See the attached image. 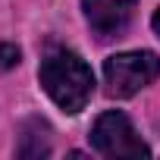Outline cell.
<instances>
[{
  "instance_id": "52a82bcc",
  "label": "cell",
  "mask_w": 160,
  "mask_h": 160,
  "mask_svg": "<svg viewBox=\"0 0 160 160\" xmlns=\"http://www.w3.org/2000/svg\"><path fill=\"white\" fill-rule=\"evenodd\" d=\"M151 25H154V32H157V35H160V10H157V13H154V19H151Z\"/></svg>"
},
{
  "instance_id": "6da1fadb",
  "label": "cell",
  "mask_w": 160,
  "mask_h": 160,
  "mask_svg": "<svg viewBox=\"0 0 160 160\" xmlns=\"http://www.w3.org/2000/svg\"><path fill=\"white\" fill-rule=\"evenodd\" d=\"M38 78H41L44 91L50 94V101L60 110H66V113L85 110V104L91 101V91H94V72H91V66L75 50H66V47L50 50L41 60Z\"/></svg>"
},
{
  "instance_id": "5b68a950",
  "label": "cell",
  "mask_w": 160,
  "mask_h": 160,
  "mask_svg": "<svg viewBox=\"0 0 160 160\" xmlns=\"http://www.w3.org/2000/svg\"><path fill=\"white\" fill-rule=\"evenodd\" d=\"M50 154V138H47V126L41 119H32L22 132L19 141V157H47Z\"/></svg>"
},
{
  "instance_id": "277c9868",
  "label": "cell",
  "mask_w": 160,
  "mask_h": 160,
  "mask_svg": "<svg viewBox=\"0 0 160 160\" xmlns=\"http://www.w3.org/2000/svg\"><path fill=\"white\" fill-rule=\"evenodd\" d=\"M138 0H82L85 19L98 38H116L129 28Z\"/></svg>"
},
{
  "instance_id": "7a4b0ae2",
  "label": "cell",
  "mask_w": 160,
  "mask_h": 160,
  "mask_svg": "<svg viewBox=\"0 0 160 160\" xmlns=\"http://www.w3.org/2000/svg\"><path fill=\"white\" fill-rule=\"evenodd\" d=\"M160 75V57L151 50H129V53H113L104 63V78L110 98H132L144 85H151Z\"/></svg>"
},
{
  "instance_id": "3957f363",
  "label": "cell",
  "mask_w": 160,
  "mask_h": 160,
  "mask_svg": "<svg viewBox=\"0 0 160 160\" xmlns=\"http://www.w3.org/2000/svg\"><path fill=\"white\" fill-rule=\"evenodd\" d=\"M91 144L104 157H148L151 154V148L141 141V135L135 132L132 119L122 110H107L98 116L91 129Z\"/></svg>"
},
{
  "instance_id": "8992f818",
  "label": "cell",
  "mask_w": 160,
  "mask_h": 160,
  "mask_svg": "<svg viewBox=\"0 0 160 160\" xmlns=\"http://www.w3.org/2000/svg\"><path fill=\"white\" fill-rule=\"evenodd\" d=\"M19 63V47L13 44H0V69H10Z\"/></svg>"
}]
</instances>
